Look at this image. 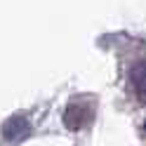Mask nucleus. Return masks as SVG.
Masks as SVG:
<instances>
[{"label": "nucleus", "mask_w": 146, "mask_h": 146, "mask_svg": "<svg viewBox=\"0 0 146 146\" xmlns=\"http://www.w3.org/2000/svg\"><path fill=\"white\" fill-rule=\"evenodd\" d=\"M130 87L132 94L141 104H146V61H137L130 68Z\"/></svg>", "instance_id": "f257e3e1"}]
</instances>
